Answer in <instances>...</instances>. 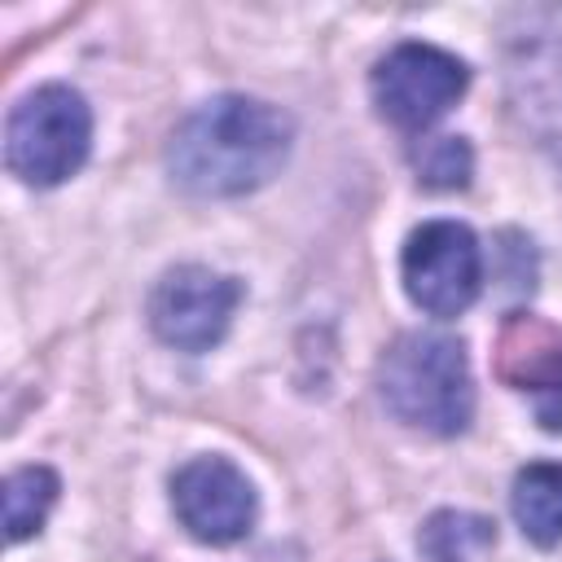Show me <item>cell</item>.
<instances>
[{
  "label": "cell",
  "mask_w": 562,
  "mask_h": 562,
  "mask_svg": "<svg viewBox=\"0 0 562 562\" xmlns=\"http://www.w3.org/2000/svg\"><path fill=\"white\" fill-rule=\"evenodd\" d=\"M294 123L255 97H215L198 105L167 145V167L198 198H237L268 184L290 158Z\"/></svg>",
  "instance_id": "6da1fadb"
},
{
  "label": "cell",
  "mask_w": 562,
  "mask_h": 562,
  "mask_svg": "<svg viewBox=\"0 0 562 562\" xmlns=\"http://www.w3.org/2000/svg\"><path fill=\"white\" fill-rule=\"evenodd\" d=\"M382 404L413 430L457 435L474 413L465 347L448 334H404L378 364Z\"/></svg>",
  "instance_id": "7a4b0ae2"
},
{
  "label": "cell",
  "mask_w": 562,
  "mask_h": 562,
  "mask_svg": "<svg viewBox=\"0 0 562 562\" xmlns=\"http://www.w3.org/2000/svg\"><path fill=\"white\" fill-rule=\"evenodd\" d=\"M505 92L527 136L562 167V9L527 4L501 26Z\"/></svg>",
  "instance_id": "3957f363"
},
{
  "label": "cell",
  "mask_w": 562,
  "mask_h": 562,
  "mask_svg": "<svg viewBox=\"0 0 562 562\" xmlns=\"http://www.w3.org/2000/svg\"><path fill=\"white\" fill-rule=\"evenodd\" d=\"M92 149V110L66 83L26 92L4 123V162L26 184H61L83 167Z\"/></svg>",
  "instance_id": "277c9868"
},
{
  "label": "cell",
  "mask_w": 562,
  "mask_h": 562,
  "mask_svg": "<svg viewBox=\"0 0 562 562\" xmlns=\"http://www.w3.org/2000/svg\"><path fill=\"white\" fill-rule=\"evenodd\" d=\"M408 299L430 316H457L479 299L483 250L474 233L457 220H430L408 233L400 255Z\"/></svg>",
  "instance_id": "5b68a950"
},
{
  "label": "cell",
  "mask_w": 562,
  "mask_h": 562,
  "mask_svg": "<svg viewBox=\"0 0 562 562\" xmlns=\"http://www.w3.org/2000/svg\"><path fill=\"white\" fill-rule=\"evenodd\" d=\"M470 83L465 61L435 44H400L373 66V101L382 119L408 132H426L443 119Z\"/></svg>",
  "instance_id": "8992f818"
},
{
  "label": "cell",
  "mask_w": 562,
  "mask_h": 562,
  "mask_svg": "<svg viewBox=\"0 0 562 562\" xmlns=\"http://www.w3.org/2000/svg\"><path fill=\"white\" fill-rule=\"evenodd\" d=\"M241 303V285L224 272H211L202 263L171 268L154 294H149V325L167 347L180 351H211Z\"/></svg>",
  "instance_id": "52a82bcc"
},
{
  "label": "cell",
  "mask_w": 562,
  "mask_h": 562,
  "mask_svg": "<svg viewBox=\"0 0 562 562\" xmlns=\"http://www.w3.org/2000/svg\"><path fill=\"white\" fill-rule=\"evenodd\" d=\"M171 505L202 544H233L255 527V487L228 457H193L171 479Z\"/></svg>",
  "instance_id": "ba28073f"
},
{
  "label": "cell",
  "mask_w": 562,
  "mask_h": 562,
  "mask_svg": "<svg viewBox=\"0 0 562 562\" xmlns=\"http://www.w3.org/2000/svg\"><path fill=\"white\" fill-rule=\"evenodd\" d=\"M492 360H496V378L509 391L531 395L536 422L558 435L562 430V329L536 312H514L496 334Z\"/></svg>",
  "instance_id": "9c48e42d"
},
{
  "label": "cell",
  "mask_w": 562,
  "mask_h": 562,
  "mask_svg": "<svg viewBox=\"0 0 562 562\" xmlns=\"http://www.w3.org/2000/svg\"><path fill=\"white\" fill-rule=\"evenodd\" d=\"M514 518L527 540L536 544H558L562 540V461H531L514 474L509 492Z\"/></svg>",
  "instance_id": "30bf717a"
},
{
  "label": "cell",
  "mask_w": 562,
  "mask_h": 562,
  "mask_svg": "<svg viewBox=\"0 0 562 562\" xmlns=\"http://www.w3.org/2000/svg\"><path fill=\"white\" fill-rule=\"evenodd\" d=\"M417 549L430 562H487L496 549V527L465 509H439L426 518Z\"/></svg>",
  "instance_id": "8fae6325"
},
{
  "label": "cell",
  "mask_w": 562,
  "mask_h": 562,
  "mask_svg": "<svg viewBox=\"0 0 562 562\" xmlns=\"http://www.w3.org/2000/svg\"><path fill=\"white\" fill-rule=\"evenodd\" d=\"M57 474L48 465H22L4 479V531L9 540H26L44 527L53 501H57Z\"/></svg>",
  "instance_id": "7c38bea8"
},
{
  "label": "cell",
  "mask_w": 562,
  "mask_h": 562,
  "mask_svg": "<svg viewBox=\"0 0 562 562\" xmlns=\"http://www.w3.org/2000/svg\"><path fill=\"white\" fill-rule=\"evenodd\" d=\"M470 145L461 136H435V140H422L417 149V171L430 189H461L470 180Z\"/></svg>",
  "instance_id": "4fadbf2b"
}]
</instances>
